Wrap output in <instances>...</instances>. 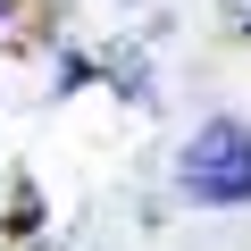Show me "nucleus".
<instances>
[{
	"label": "nucleus",
	"mask_w": 251,
	"mask_h": 251,
	"mask_svg": "<svg viewBox=\"0 0 251 251\" xmlns=\"http://www.w3.org/2000/svg\"><path fill=\"white\" fill-rule=\"evenodd\" d=\"M176 184L193 201H251V126L209 117L201 134L184 143V159H176Z\"/></svg>",
	"instance_id": "nucleus-1"
},
{
	"label": "nucleus",
	"mask_w": 251,
	"mask_h": 251,
	"mask_svg": "<svg viewBox=\"0 0 251 251\" xmlns=\"http://www.w3.org/2000/svg\"><path fill=\"white\" fill-rule=\"evenodd\" d=\"M0 9H9V0H0Z\"/></svg>",
	"instance_id": "nucleus-2"
}]
</instances>
